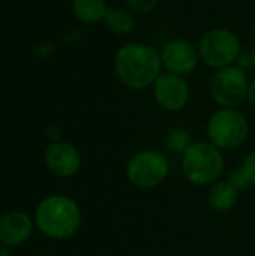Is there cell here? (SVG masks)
I'll use <instances>...</instances> for the list:
<instances>
[{"label": "cell", "mask_w": 255, "mask_h": 256, "mask_svg": "<svg viewBox=\"0 0 255 256\" xmlns=\"http://www.w3.org/2000/svg\"><path fill=\"white\" fill-rule=\"evenodd\" d=\"M113 68L122 86L134 92L152 88L153 82L164 72L159 50L146 42L122 45L114 52Z\"/></svg>", "instance_id": "6da1fadb"}, {"label": "cell", "mask_w": 255, "mask_h": 256, "mask_svg": "<svg viewBox=\"0 0 255 256\" xmlns=\"http://www.w3.org/2000/svg\"><path fill=\"white\" fill-rule=\"evenodd\" d=\"M38 230L48 238L68 240L81 226V210L68 195H51L39 202L35 212Z\"/></svg>", "instance_id": "7a4b0ae2"}, {"label": "cell", "mask_w": 255, "mask_h": 256, "mask_svg": "<svg viewBox=\"0 0 255 256\" xmlns=\"http://www.w3.org/2000/svg\"><path fill=\"white\" fill-rule=\"evenodd\" d=\"M180 158L182 174L195 188H209L224 176V152L209 141H194Z\"/></svg>", "instance_id": "3957f363"}, {"label": "cell", "mask_w": 255, "mask_h": 256, "mask_svg": "<svg viewBox=\"0 0 255 256\" xmlns=\"http://www.w3.org/2000/svg\"><path fill=\"white\" fill-rule=\"evenodd\" d=\"M207 141L221 152H236L249 136V122L239 108H218L206 123Z\"/></svg>", "instance_id": "277c9868"}, {"label": "cell", "mask_w": 255, "mask_h": 256, "mask_svg": "<svg viewBox=\"0 0 255 256\" xmlns=\"http://www.w3.org/2000/svg\"><path fill=\"white\" fill-rule=\"evenodd\" d=\"M197 46L201 63L213 70L237 64L242 54L240 38L227 27H213L207 30Z\"/></svg>", "instance_id": "5b68a950"}, {"label": "cell", "mask_w": 255, "mask_h": 256, "mask_svg": "<svg viewBox=\"0 0 255 256\" xmlns=\"http://www.w3.org/2000/svg\"><path fill=\"white\" fill-rule=\"evenodd\" d=\"M170 176V160L156 148H144L132 154L126 164L128 182L141 190H152L165 183Z\"/></svg>", "instance_id": "8992f818"}, {"label": "cell", "mask_w": 255, "mask_h": 256, "mask_svg": "<svg viewBox=\"0 0 255 256\" xmlns=\"http://www.w3.org/2000/svg\"><path fill=\"white\" fill-rule=\"evenodd\" d=\"M249 78L245 69L237 64L213 72L209 81V93L219 108H239L246 102Z\"/></svg>", "instance_id": "52a82bcc"}, {"label": "cell", "mask_w": 255, "mask_h": 256, "mask_svg": "<svg viewBox=\"0 0 255 256\" xmlns=\"http://www.w3.org/2000/svg\"><path fill=\"white\" fill-rule=\"evenodd\" d=\"M150 90L156 105L167 112H180L191 99V88L186 76L167 70L158 76Z\"/></svg>", "instance_id": "ba28073f"}, {"label": "cell", "mask_w": 255, "mask_h": 256, "mask_svg": "<svg viewBox=\"0 0 255 256\" xmlns=\"http://www.w3.org/2000/svg\"><path fill=\"white\" fill-rule=\"evenodd\" d=\"M159 52L164 70L182 76L192 74L201 63L198 46L188 39H171L162 45Z\"/></svg>", "instance_id": "9c48e42d"}, {"label": "cell", "mask_w": 255, "mask_h": 256, "mask_svg": "<svg viewBox=\"0 0 255 256\" xmlns=\"http://www.w3.org/2000/svg\"><path fill=\"white\" fill-rule=\"evenodd\" d=\"M81 153L69 141L51 142L45 150V165L54 176L60 178L74 177L81 168Z\"/></svg>", "instance_id": "30bf717a"}, {"label": "cell", "mask_w": 255, "mask_h": 256, "mask_svg": "<svg viewBox=\"0 0 255 256\" xmlns=\"http://www.w3.org/2000/svg\"><path fill=\"white\" fill-rule=\"evenodd\" d=\"M33 232V220L21 212H11L0 218V244L15 248L24 244Z\"/></svg>", "instance_id": "8fae6325"}, {"label": "cell", "mask_w": 255, "mask_h": 256, "mask_svg": "<svg viewBox=\"0 0 255 256\" xmlns=\"http://www.w3.org/2000/svg\"><path fill=\"white\" fill-rule=\"evenodd\" d=\"M240 200V192L225 178L218 180L207 190V204L216 213L231 212Z\"/></svg>", "instance_id": "7c38bea8"}, {"label": "cell", "mask_w": 255, "mask_h": 256, "mask_svg": "<svg viewBox=\"0 0 255 256\" xmlns=\"http://www.w3.org/2000/svg\"><path fill=\"white\" fill-rule=\"evenodd\" d=\"M102 24L117 36H128L137 27V15L126 6H110L104 15Z\"/></svg>", "instance_id": "4fadbf2b"}, {"label": "cell", "mask_w": 255, "mask_h": 256, "mask_svg": "<svg viewBox=\"0 0 255 256\" xmlns=\"http://www.w3.org/2000/svg\"><path fill=\"white\" fill-rule=\"evenodd\" d=\"M107 0H71V9L74 16L83 24L102 22L108 9Z\"/></svg>", "instance_id": "5bb4252c"}, {"label": "cell", "mask_w": 255, "mask_h": 256, "mask_svg": "<svg viewBox=\"0 0 255 256\" xmlns=\"http://www.w3.org/2000/svg\"><path fill=\"white\" fill-rule=\"evenodd\" d=\"M194 142L192 140V135L189 134L188 129L185 128H173L168 134H167V138H165V146L170 152H173L174 154H183L189 147L191 144Z\"/></svg>", "instance_id": "9a60e30c"}, {"label": "cell", "mask_w": 255, "mask_h": 256, "mask_svg": "<svg viewBox=\"0 0 255 256\" xmlns=\"http://www.w3.org/2000/svg\"><path fill=\"white\" fill-rule=\"evenodd\" d=\"M159 2L161 0H125V4L135 15H147L159 6Z\"/></svg>", "instance_id": "2e32d148"}, {"label": "cell", "mask_w": 255, "mask_h": 256, "mask_svg": "<svg viewBox=\"0 0 255 256\" xmlns=\"http://www.w3.org/2000/svg\"><path fill=\"white\" fill-rule=\"evenodd\" d=\"M227 180L242 194V192H245V190H248L252 184L249 183V180H248V177L245 176V172L242 171V168L239 166V168H233L230 172H228V177H227Z\"/></svg>", "instance_id": "e0dca14e"}, {"label": "cell", "mask_w": 255, "mask_h": 256, "mask_svg": "<svg viewBox=\"0 0 255 256\" xmlns=\"http://www.w3.org/2000/svg\"><path fill=\"white\" fill-rule=\"evenodd\" d=\"M240 168H242V171L245 172V176L248 177L249 183H251L252 186H255V150L249 152V153L245 156V159H243Z\"/></svg>", "instance_id": "ac0fdd59"}, {"label": "cell", "mask_w": 255, "mask_h": 256, "mask_svg": "<svg viewBox=\"0 0 255 256\" xmlns=\"http://www.w3.org/2000/svg\"><path fill=\"white\" fill-rule=\"evenodd\" d=\"M51 46H53V45L48 44V42L39 44V45L36 46V50H35V54H36L39 58H45V57H48V56L51 54V51H53Z\"/></svg>", "instance_id": "d6986e66"}, {"label": "cell", "mask_w": 255, "mask_h": 256, "mask_svg": "<svg viewBox=\"0 0 255 256\" xmlns=\"http://www.w3.org/2000/svg\"><path fill=\"white\" fill-rule=\"evenodd\" d=\"M246 102L251 108L255 110V78L249 81V86H248V93H246Z\"/></svg>", "instance_id": "ffe728a7"}, {"label": "cell", "mask_w": 255, "mask_h": 256, "mask_svg": "<svg viewBox=\"0 0 255 256\" xmlns=\"http://www.w3.org/2000/svg\"><path fill=\"white\" fill-rule=\"evenodd\" d=\"M47 135H48V138H51L53 142L60 141V138H62V129L59 126H50L47 129Z\"/></svg>", "instance_id": "44dd1931"}, {"label": "cell", "mask_w": 255, "mask_h": 256, "mask_svg": "<svg viewBox=\"0 0 255 256\" xmlns=\"http://www.w3.org/2000/svg\"><path fill=\"white\" fill-rule=\"evenodd\" d=\"M0 256H11V254L5 249V246H3V248H0Z\"/></svg>", "instance_id": "7402d4cb"}, {"label": "cell", "mask_w": 255, "mask_h": 256, "mask_svg": "<svg viewBox=\"0 0 255 256\" xmlns=\"http://www.w3.org/2000/svg\"><path fill=\"white\" fill-rule=\"evenodd\" d=\"M251 57H252V69L255 70V48H254V51L251 52Z\"/></svg>", "instance_id": "603a6c76"}, {"label": "cell", "mask_w": 255, "mask_h": 256, "mask_svg": "<svg viewBox=\"0 0 255 256\" xmlns=\"http://www.w3.org/2000/svg\"><path fill=\"white\" fill-rule=\"evenodd\" d=\"M252 36H254V39H255V22L252 24Z\"/></svg>", "instance_id": "cb8c5ba5"}]
</instances>
